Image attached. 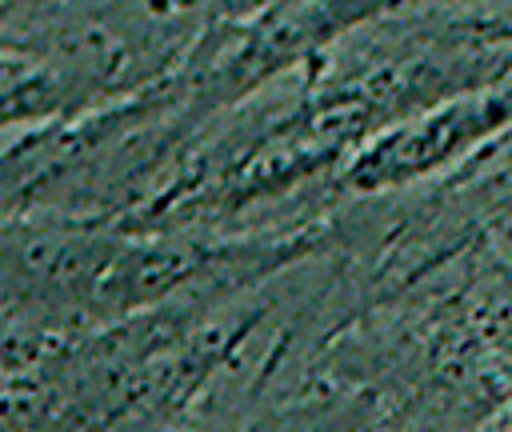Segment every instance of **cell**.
Segmentation results:
<instances>
[{
    "mask_svg": "<svg viewBox=\"0 0 512 432\" xmlns=\"http://www.w3.org/2000/svg\"><path fill=\"white\" fill-rule=\"evenodd\" d=\"M216 8L0 4L4 124L60 128L120 108L188 60Z\"/></svg>",
    "mask_w": 512,
    "mask_h": 432,
    "instance_id": "obj_1",
    "label": "cell"
},
{
    "mask_svg": "<svg viewBox=\"0 0 512 432\" xmlns=\"http://www.w3.org/2000/svg\"><path fill=\"white\" fill-rule=\"evenodd\" d=\"M512 128V80L448 100L424 116H412L380 136H372L360 152L348 156L340 172L344 192L376 196L400 192L448 164H468V156Z\"/></svg>",
    "mask_w": 512,
    "mask_h": 432,
    "instance_id": "obj_2",
    "label": "cell"
}]
</instances>
